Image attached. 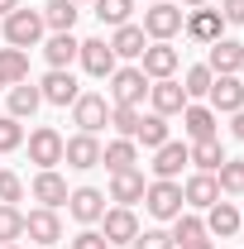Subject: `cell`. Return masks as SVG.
I'll list each match as a JSON object with an SVG mask.
<instances>
[{"label":"cell","instance_id":"cell-17","mask_svg":"<svg viewBox=\"0 0 244 249\" xmlns=\"http://www.w3.org/2000/svg\"><path fill=\"white\" fill-rule=\"evenodd\" d=\"M67 211L82 220V225H96V220L105 216V196L96 187H77V192H67Z\"/></svg>","mask_w":244,"mask_h":249},{"label":"cell","instance_id":"cell-50","mask_svg":"<svg viewBox=\"0 0 244 249\" xmlns=\"http://www.w3.org/2000/svg\"><path fill=\"white\" fill-rule=\"evenodd\" d=\"M72 5H82V0H72Z\"/></svg>","mask_w":244,"mask_h":249},{"label":"cell","instance_id":"cell-47","mask_svg":"<svg viewBox=\"0 0 244 249\" xmlns=\"http://www.w3.org/2000/svg\"><path fill=\"white\" fill-rule=\"evenodd\" d=\"M0 87H10V82H5V72H0Z\"/></svg>","mask_w":244,"mask_h":249},{"label":"cell","instance_id":"cell-41","mask_svg":"<svg viewBox=\"0 0 244 249\" xmlns=\"http://www.w3.org/2000/svg\"><path fill=\"white\" fill-rule=\"evenodd\" d=\"M72 249H110V245H105V235H101V230H82V235L72 240Z\"/></svg>","mask_w":244,"mask_h":249},{"label":"cell","instance_id":"cell-5","mask_svg":"<svg viewBox=\"0 0 244 249\" xmlns=\"http://www.w3.org/2000/svg\"><path fill=\"white\" fill-rule=\"evenodd\" d=\"M72 120H77V129H82V134H101V129L110 124V106H105V96L82 91L77 101H72Z\"/></svg>","mask_w":244,"mask_h":249},{"label":"cell","instance_id":"cell-49","mask_svg":"<svg viewBox=\"0 0 244 249\" xmlns=\"http://www.w3.org/2000/svg\"><path fill=\"white\" fill-rule=\"evenodd\" d=\"M240 230H244V216H240Z\"/></svg>","mask_w":244,"mask_h":249},{"label":"cell","instance_id":"cell-44","mask_svg":"<svg viewBox=\"0 0 244 249\" xmlns=\"http://www.w3.org/2000/svg\"><path fill=\"white\" fill-rule=\"evenodd\" d=\"M10 10H19V0H0V19H5Z\"/></svg>","mask_w":244,"mask_h":249},{"label":"cell","instance_id":"cell-4","mask_svg":"<svg viewBox=\"0 0 244 249\" xmlns=\"http://www.w3.org/2000/svg\"><path fill=\"white\" fill-rule=\"evenodd\" d=\"M144 96H149V77L139 67H115L110 72V106H134L139 110Z\"/></svg>","mask_w":244,"mask_h":249},{"label":"cell","instance_id":"cell-16","mask_svg":"<svg viewBox=\"0 0 244 249\" xmlns=\"http://www.w3.org/2000/svg\"><path fill=\"white\" fill-rule=\"evenodd\" d=\"M182 201L187 206H196V211H206L220 201V182H215V173H192L182 182Z\"/></svg>","mask_w":244,"mask_h":249},{"label":"cell","instance_id":"cell-27","mask_svg":"<svg viewBox=\"0 0 244 249\" xmlns=\"http://www.w3.org/2000/svg\"><path fill=\"white\" fill-rule=\"evenodd\" d=\"M187 158L196 163V173H215L225 163V149H220V139H196V144H187Z\"/></svg>","mask_w":244,"mask_h":249},{"label":"cell","instance_id":"cell-14","mask_svg":"<svg viewBox=\"0 0 244 249\" xmlns=\"http://www.w3.org/2000/svg\"><path fill=\"white\" fill-rule=\"evenodd\" d=\"M149 101H153V115H182L187 91H182V82L163 77V82H149Z\"/></svg>","mask_w":244,"mask_h":249},{"label":"cell","instance_id":"cell-46","mask_svg":"<svg viewBox=\"0 0 244 249\" xmlns=\"http://www.w3.org/2000/svg\"><path fill=\"white\" fill-rule=\"evenodd\" d=\"M182 5H187V10H201V5H206V0H182Z\"/></svg>","mask_w":244,"mask_h":249},{"label":"cell","instance_id":"cell-11","mask_svg":"<svg viewBox=\"0 0 244 249\" xmlns=\"http://www.w3.org/2000/svg\"><path fill=\"white\" fill-rule=\"evenodd\" d=\"M206 101H211L215 115H235V110H244V82L240 77H215Z\"/></svg>","mask_w":244,"mask_h":249},{"label":"cell","instance_id":"cell-36","mask_svg":"<svg viewBox=\"0 0 244 249\" xmlns=\"http://www.w3.org/2000/svg\"><path fill=\"white\" fill-rule=\"evenodd\" d=\"M19 235H24V211L0 201V245H15Z\"/></svg>","mask_w":244,"mask_h":249},{"label":"cell","instance_id":"cell-39","mask_svg":"<svg viewBox=\"0 0 244 249\" xmlns=\"http://www.w3.org/2000/svg\"><path fill=\"white\" fill-rule=\"evenodd\" d=\"M129 249H177V245H173V235H168V230H139Z\"/></svg>","mask_w":244,"mask_h":249},{"label":"cell","instance_id":"cell-51","mask_svg":"<svg viewBox=\"0 0 244 249\" xmlns=\"http://www.w3.org/2000/svg\"><path fill=\"white\" fill-rule=\"evenodd\" d=\"M149 5H153V0H149Z\"/></svg>","mask_w":244,"mask_h":249},{"label":"cell","instance_id":"cell-22","mask_svg":"<svg viewBox=\"0 0 244 249\" xmlns=\"http://www.w3.org/2000/svg\"><path fill=\"white\" fill-rule=\"evenodd\" d=\"M182 129H187L192 144H196V139H215V110H211V106H192V101H187V106H182Z\"/></svg>","mask_w":244,"mask_h":249},{"label":"cell","instance_id":"cell-31","mask_svg":"<svg viewBox=\"0 0 244 249\" xmlns=\"http://www.w3.org/2000/svg\"><path fill=\"white\" fill-rule=\"evenodd\" d=\"M168 235H173V245L182 249V245H192V240H206V220L192 216V211H182V216L173 220V230H168Z\"/></svg>","mask_w":244,"mask_h":249},{"label":"cell","instance_id":"cell-32","mask_svg":"<svg viewBox=\"0 0 244 249\" xmlns=\"http://www.w3.org/2000/svg\"><path fill=\"white\" fill-rule=\"evenodd\" d=\"M0 72H5L10 87L15 82H29V53L24 48H0Z\"/></svg>","mask_w":244,"mask_h":249},{"label":"cell","instance_id":"cell-9","mask_svg":"<svg viewBox=\"0 0 244 249\" xmlns=\"http://www.w3.org/2000/svg\"><path fill=\"white\" fill-rule=\"evenodd\" d=\"M139 62H144L139 72H144L149 82H163V77H173V72H177V62H182V53H177L173 43H149Z\"/></svg>","mask_w":244,"mask_h":249},{"label":"cell","instance_id":"cell-12","mask_svg":"<svg viewBox=\"0 0 244 249\" xmlns=\"http://www.w3.org/2000/svg\"><path fill=\"white\" fill-rule=\"evenodd\" d=\"M77 62H82L91 77H110V72H115V48H110L105 38H82V48H77Z\"/></svg>","mask_w":244,"mask_h":249},{"label":"cell","instance_id":"cell-33","mask_svg":"<svg viewBox=\"0 0 244 249\" xmlns=\"http://www.w3.org/2000/svg\"><path fill=\"white\" fill-rule=\"evenodd\" d=\"M215 182H220L225 196H244V163L240 158H225V163L215 168Z\"/></svg>","mask_w":244,"mask_h":249},{"label":"cell","instance_id":"cell-7","mask_svg":"<svg viewBox=\"0 0 244 249\" xmlns=\"http://www.w3.org/2000/svg\"><path fill=\"white\" fill-rule=\"evenodd\" d=\"M29 163H38V168H58L62 163V134L53 124H38L29 134Z\"/></svg>","mask_w":244,"mask_h":249},{"label":"cell","instance_id":"cell-21","mask_svg":"<svg viewBox=\"0 0 244 249\" xmlns=\"http://www.w3.org/2000/svg\"><path fill=\"white\" fill-rule=\"evenodd\" d=\"M34 201H43L48 211L67 206V182H62L53 168H38V178H34Z\"/></svg>","mask_w":244,"mask_h":249},{"label":"cell","instance_id":"cell-23","mask_svg":"<svg viewBox=\"0 0 244 249\" xmlns=\"http://www.w3.org/2000/svg\"><path fill=\"white\" fill-rule=\"evenodd\" d=\"M206 235H220V240L240 235V211H235V201H215V206H206Z\"/></svg>","mask_w":244,"mask_h":249},{"label":"cell","instance_id":"cell-24","mask_svg":"<svg viewBox=\"0 0 244 249\" xmlns=\"http://www.w3.org/2000/svg\"><path fill=\"white\" fill-rule=\"evenodd\" d=\"M38 15H43V29H53V34H72V24H77V15H82V10H77L72 0H48Z\"/></svg>","mask_w":244,"mask_h":249},{"label":"cell","instance_id":"cell-8","mask_svg":"<svg viewBox=\"0 0 244 249\" xmlns=\"http://www.w3.org/2000/svg\"><path fill=\"white\" fill-rule=\"evenodd\" d=\"M101 235H105V245H134V235H139V220L129 206H110L105 216H101Z\"/></svg>","mask_w":244,"mask_h":249},{"label":"cell","instance_id":"cell-13","mask_svg":"<svg viewBox=\"0 0 244 249\" xmlns=\"http://www.w3.org/2000/svg\"><path fill=\"white\" fill-rule=\"evenodd\" d=\"M38 91H43V101H48V106H72V101L82 96V87H77V77H72L67 67H53V72L38 82Z\"/></svg>","mask_w":244,"mask_h":249},{"label":"cell","instance_id":"cell-40","mask_svg":"<svg viewBox=\"0 0 244 249\" xmlns=\"http://www.w3.org/2000/svg\"><path fill=\"white\" fill-rule=\"evenodd\" d=\"M19 196H24V182H19L10 168H0V201H5V206H15Z\"/></svg>","mask_w":244,"mask_h":249},{"label":"cell","instance_id":"cell-15","mask_svg":"<svg viewBox=\"0 0 244 249\" xmlns=\"http://www.w3.org/2000/svg\"><path fill=\"white\" fill-rule=\"evenodd\" d=\"M206 48H211V62H206V67H211L215 77H235L244 67V43H235V38H215Z\"/></svg>","mask_w":244,"mask_h":249},{"label":"cell","instance_id":"cell-43","mask_svg":"<svg viewBox=\"0 0 244 249\" xmlns=\"http://www.w3.org/2000/svg\"><path fill=\"white\" fill-rule=\"evenodd\" d=\"M235 139H244V110H235Z\"/></svg>","mask_w":244,"mask_h":249},{"label":"cell","instance_id":"cell-30","mask_svg":"<svg viewBox=\"0 0 244 249\" xmlns=\"http://www.w3.org/2000/svg\"><path fill=\"white\" fill-rule=\"evenodd\" d=\"M101 163L110 168V173H124V168H134L139 154H134V139H110L105 149H101Z\"/></svg>","mask_w":244,"mask_h":249},{"label":"cell","instance_id":"cell-2","mask_svg":"<svg viewBox=\"0 0 244 249\" xmlns=\"http://www.w3.org/2000/svg\"><path fill=\"white\" fill-rule=\"evenodd\" d=\"M144 206H149L153 220H177L187 211L182 201V182H163V178H153L149 187H144Z\"/></svg>","mask_w":244,"mask_h":249},{"label":"cell","instance_id":"cell-35","mask_svg":"<svg viewBox=\"0 0 244 249\" xmlns=\"http://www.w3.org/2000/svg\"><path fill=\"white\" fill-rule=\"evenodd\" d=\"M211 82H215V72L201 62V67H187V77H182V91H187V101H201V96L211 91Z\"/></svg>","mask_w":244,"mask_h":249},{"label":"cell","instance_id":"cell-20","mask_svg":"<svg viewBox=\"0 0 244 249\" xmlns=\"http://www.w3.org/2000/svg\"><path fill=\"white\" fill-rule=\"evenodd\" d=\"M220 24H225V19H220V10H206V5H201V10H192V15L182 19L187 38H196V43H215V38H220Z\"/></svg>","mask_w":244,"mask_h":249},{"label":"cell","instance_id":"cell-6","mask_svg":"<svg viewBox=\"0 0 244 249\" xmlns=\"http://www.w3.org/2000/svg\"><path fill=\"white\" fill-rule=\"evenodd\" d=\"M62 163H67V168H82V173H87V168H101V139L77 129L72 139H62Z\"/></svg>","mask_w":244,"mask_h":249},{"label":"cell","instance_id":"cell-18","mask_svg":"<svg viewBox=\"0 0 244 249\" xmlns=\"http://www.w3.org/2000/svg\"><path fill=\"white\" fill-rule=\"evenodd\" d=\"M182 163H192V158H187V144L168 139L163 149H153V178H163V182H177Z\"/></svg>","mask_w":244,"mask_h":249},{"label":"cell","instance_id":"cell-45","mask_svg":"<svg viewBox=\"0 0 244 249\" xmlns=\"http://www.w3.org/2000/svg\"><path fill=\"white\" fill-rule=\"evenodd\" d=\"M182 249H215L211 240H192V245H182Z\"/></svg>","mask_w":244,"mask_h":249},{"label":"cell","instance_id":"cell-29","mask_svg":"<svg viewBox=\"0 0 244 249\" xmlns=\"http://www.w3.org/2000/svg\"><path fill=\"white\" fill-rule=\"evenodd\" d=\"M134 144H144V149H163V144H168V115H139Z\"/></svg>","mask_w":244,"mask_h":249},{"label":"cell","instance_id":"cell-34","mask_svg":"<svg viewBox=\"0 0 244 249\" xmlns=\"http://www.w3.org/2000/svg\"><path fill=\"white\" fill-rule=\"evenodd\" d=\"M91 5H96V19L110 24V29L129 24V10H134V0H91Z\"/></svg>","mask_w":244,"mask_h":249},{"label":"cell","instance_id":"cell-1","mask_svg":"<svg viewBox=\"0 0 244 249\" xmlns=\"http://www.w3.org/2000/svg\"><path fill=\"white\" fill-rule=\"evenodd\" d=\"M0 38H5L10 48H24V53H29L34 43L43 38V15H38V10H24V5L10 10L5 24H0Z\"/></svg>","mask_w":244,"mask_h":249},{"label":"cell","instance_id":"cell-10","mask_svg":"<svg viewBox=\"0 0 244 249\" xmlns=\"http://www.w3.org/2000/svg\"><path fill=\"white\" fill-rule=\"evenodd\" d=\"M24 235H29L34 245L53 249V245L62 240V220H58V211H48V206H38V211H29V216H24Z\"/></svg>","mask_w":244,"mask_h":249},{"label":"cell","instance_id":"cell-19","mask_svg":"<svg viewBox=\"0 0 244 249\" xmlns=\"http://www.w3.org/2000/svg\"><path fill=\"white\" fill-rule=\"evenodd\" d=\"M144 173L139 168H124V173H110V201H120V206H134V201H144Z\"/></svg>","mask_w":244,"mask_h":249},{"label":"cell","instance_id":"cell-42","mask_svg":"<svg viewBox=\"0 0 244 249\" xmlns=\"http://www.w3.org/2000/svg\"><path fill=\"white\" fill-rule=\"evenodd\" d=\"M220 19L225 24H244V0H220Z\"/></svg>","mask_w":244,"mask_h":249},{"label":"cell","instance_id":"cell-28","mask_svg":"<svg viewBox=\"0 0 244 249\" xmlns=\"http://www.w3.org/2000/svg\"><path fill=\"white\" fill-rule=\"evenodd\" d=\"M77 48H82V43H77L72 34H53V38L43 43V58H48V67H72V62H77Z\"/></svg>","mask_w":244,"mask_h":249},{"label":"cell","instance_id":"cell-26","mask_svg":"<svg viewBox=\"0 0 244 249\" xmlns=\"http://www.w3.org/2000/svg\"><path fill=\"white\" fill-rule=\"evenodd\" d=\"M38 106H43V91H38L34 82H15V87H10V115H15V120H29Z\"/></svg>","mask_w":244,"mask_h":249},{"label":"cell","instance_id":"cell-25","mask_svg":"<svg viewBox=\"0 0 244 249\" xmlns=\"http://www.w3.org/2000/svg\"><path fill=\"white\" fill-rule=\"evenodd\" d=\"M110 48H115V58H144L149 34L139 29V24H120V29H115V38H110Z\"/></svg>","mask_w":244,"mask_h":249},{"label":"cell","instance_id":"cell-48","mask_svg":"<svg viewBox=\"0 0 244 249\" xmlns=\"http://www.w3.org/2000/svg\"><path fill=\"white\" fill-rule=\"evenodd\" d=\"M0 249H19V245H0Z\"/></svg>","mask_w":244,"mask_h":249},{"label":"cell","instance_id":"cell-38","mask_svg":"<svg viewBox=\"0 0 244 249\" xmlns=\"http://www.w3.org/2000/svg\"><path fill=\"white\" fill-rule=\"evenodd\" d=\"M19 144H24V124L15 115H0V154H15Z\"/></svg>","mask_w":244,"mask_h":249},{"label":"cell","instance_id":"cell-37","mask_svg":"<svg viewBox=\"0 0 244 249\" xmlns=\"http://www.w3.org/2000/svg\"><path fill=\"white\" fill-rule=\"evenodd\" d=\"M110 124H115L120 139H134V129H139V110H134V106H110Z\"/></svg>","mask_w":244,"mask_h":249},{"label":"cell","instance_id":"cell-3","mask_svg":"<svg viewBox=\"0 0 244 249\" xmlns=\"http://www.w3.org/2000/svg\"><path fill=\"white\" fill-rule=\"evenodd\" d=\"M182 19H187V10H182V5H168V0H153L149 10H144V24H139V29L149 34L153 43H168L173 34L182 29Z\"/></svg>","mask_w":244,"mask_h":249}]
</instances>
